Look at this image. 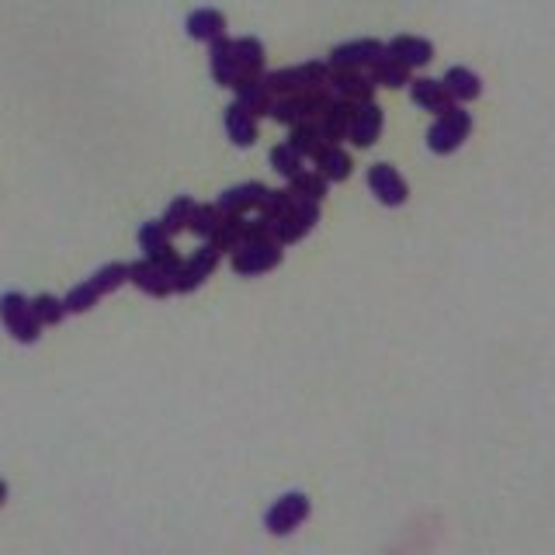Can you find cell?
Wrapping results in <instances>:
<instances>
[{"mask_svg": "<svg viewBox=\"0 0 555 555\" xmlns=\"http://www.w3.org/2000/svg\"><path fill=\"white\" fill-rule=\"evenodd\" d=\"M125 281H129V264H122V261L105 264V268H98L91 278L80 281V285H73L70 292L63 295L66 313H87V309L98 306V299H105L108 292L122 288Z\"/></svg>", "mask_w": 555, "mask_h": 555, "instance_id": "obj_1", "label": "cell"}, {"mask_svg": "<svg viewBox=\"0 0 555 555\" xmlns=\"http://www.w3.org/2000/svg\"><path fill=\"white\" fill-rule=\"evenodd\" d=\"M330 63L327 59H306L299 66H281V70L264 73V84L275 98H285V94H299L309 91V87H323L330 84Z\"/></svg>", "mask_w": 555, "mask_h": 555, "instance_id": "obj_2", "label": "cell"}, {"mask_svg": "<svg viewBox=\"0 0 555 555\" xmlns=\"http://www.w3.org/2000/svg\"><path fill=\"white\" fill-rule=\"evenodd\" d=\"M0 323L18 344H35L42 337V323L32 309V299H25L21 292L0 295Z\"/></svg>", "mask_w": 555, "mask_h": 555, "instance_id": "obj_3", "label": "cell"}, {"mask_svg": "<svg viewBox=\"0 0 555 555\" xmlns=\"http://www.w3.org/2000/svg\"><path fill=\"white\" fill-rule=\"evenodd\" d=\"M469 132H472V115L462 105H451L448 111H441V115L434 118L431 129H427V146H431L434 153H455L458 146L469 139Z\"/></svg>", "mask_w": 555, "mask_h": 555, "instance_id": "obj_4", "label": "cell"}, {"mask_svg": "<svg viewBox=\"0 0 555 555\" xmlns=\"http://www.w3.org/2000/svg\"><path fill=\"white\" fill-rule=\"evenodd\" d=\"M229 264L240 278H254L264 275V271L278 268L281 264V243L278 240H264V243H240V247L229 254Z\"/></svg>", "mask_w": 555, "mask_h": 555, "instance_id": "obj_5", "label": "cell"}, {"mask_svg": "<svg viewBox=\"0 0 555 555\" xmlns=\"http://www.w3.org/2000/svg\"><path fill=\"white\" fill-rule=\"evenodd\" d=\"M219 261H222V250L216 247V243L205 240L202 247L195 250V254L184 257L181 271H177V278H174V292L184 295V292H195V288H202L205 278H212V271L219 268Z\"/></svg>", "mask_w": 555, "mask_h": 555, "instance_id": "obj_6", "label": "cell"}, {"mask_svg": "<svg viewBox=\"0 0 555 555\" xmlns=\"http://www.w3.org/2000/svg\"><path fill=\"white\" fill-rule=\"evenodd\" d=\"M306 517H309L306 493H285V497H278L268 507V514H264V528H268L271 535L285 538V535H292L295 528H302Z\"/></svg>", "mask_w": 555, "mask_h": 555, "instance_id": "obj_7", "label": "cell"}, {"mask_svg": "<svg viewBox=\"0 0 555 555\" xmlns=\"http://www.w3.org/2000/svg\"><path fill=\"white\" fill-rule=\"evenodd\" d=\"M320 222V202H306V198H295L292 195V205H288V212L275 222V236L278 243L285 247V243H299L309 236V229Z\"/></svg>", "mask_w": 555, "mask_h": 555, "instance_id": "obj_8", "label": "cell"}, {"mask_svg": "<svg viewBox=\"0 0 555 555\" xmlns=\"http://www.w3.org/2000/svg\"><path fill=\"white\" fill-rule=\"evenodd\" d=\"M382 53H386V42H379V39H351V42H340V46H333L330 56H327V63H330V70H365V66H372Z\"/></svg>", "mask_w": 555, "mask_h": 555, "instance_id": "obj_9", "label": "cell"}, {"mask_svg": "<svg viewBox=\"0 0 555 555\" xmlns=\"http://www.w3.org/2000/svg\"><path fill=\"white\" fill-rule=\"evenodd\" d=\"M368 188H372V195L379 198L382 205H389V209H396V205H403L406 198H410V188H406L403 174L392 164L368 167Z\"/></svg>", "mask_w": 555, "mask_h": 555, "instance_id": "obj_10", "label": "cell"}, {"mask_svg": "<svg viewBox=\"0 0 555 555\" xmlns=\"http://www.w3.org/2000/svg\"><path fill=\"white\" fill-rule=\"evenodd\" d=\"M330 87L340 101H351V105H368L375 101V80L368 77L365 70H333L330 73Z\"/></svg>", "mask_w": 555, "mask_h": 555, "instance_id": "obj_11", "label": "cell"}, {"mask_svg": "<svg viewBox=\"0 0 555 555\" xmlns=\"http://www.w3.org/2000/svg\"><path fill=\"white\" fill-rule=\"evenodd\" d=\"M129 281L143 295H150V299H167V295H174V278H170L167 271H160L150 257L129 264Z\"/></svg>", "mask_w": 555, "mask_h": 555, "instance_id": "obj_12", "label": "cell"}, {"mask_svg": "<svg viewBox=\"0 0 555 555\" xmlns=\"http://www.w3.org/2000/svg\"><path fill=\"white\" fill-rule=\"evenodd\" d=\"M264 195H268V184L261 181H243V184H233V188H226L219 195V209L229 212V216H247L250 209H261Z\"/></svg>", "mask_w": 555, "mask_h": 555, "instance_id": "obj_13", "label": "cell"}, {"mask_svg": "<svg viewBox=\"0 0 555 555\" xmlns=\"http://www.w3.org/2000/svg\"><path fill=\"white\" fill-rule=\"evenodd\" d=\"M209 70H212V80L222 87H233L240 80V63H236L233 39L222 35V39L209 42Z\"/></svg>", "mask_w": 555, "mask_h": 555, "instance_id": "obj_14", "label": "cell"}, {"mask_svg": "<svg viewBox=\"0 0 555 555\" xmlns=\"http://www.w3.org/2000/svg\"><path fill=\"white\" fill-rule=\"evenodd\" d=\"M410 98H413V105H420L424 111H434V115H441V111H448L455 105V98L448 94L444 80H434V77H413Z\"/></svg>", "mask_w": 555, "mask_h": 555, "instance_id": "obj_15", "label": "cell"}, {"mask_svg": "<svg viewBox=\"0 0 555 555\" xmlns=\"http://www.w3.org/2000/svg\"><path fill=\"white\" fill-rule=\"evenodd\" d=\"M382 125H386V115H382V108L375 105V101H368V105H358V111H354V122H351V143L354 146H372L375 139L382 136Z\"/></svg>", "mask_w": 555, "mask_h": 555, "instance_id": "obj_16", "label": "cell"}, {"mask_svg": "<svg viewBox=\"0 0 555 555\" xmlns=\"http://www.w3.org/2000/svg\"><path fill=\"white\" fill-rule=\"evenodd\" d=\"M354 111H358V105H351V101H333V105L323 111L320 118H316V125H320L323 139L327 143H340V139L351 136V122H354Z\"/></svg>", "mask_w": 555, "mask_h": 555, "instance_id": "obj_17", "label": "cell"}, {"mask_svg": "<svg viewBox=\"0 0 555 555\" xmlns=\"http://www.w3.org/2000/svg\"><path fill=\"white\" fill-rule=\"evenodd\" d=\"M236 91V101H240L243 108H250L257 118L261 115H271V108H275V94L268 91V84H264V77H240L233 84Z\"/></svg>", "mask_w": 555, "mask_h": 555, "instance_id": "obj_18", "label": "cell"}, {"mask_svg": "<svg viewBox=\"0 0 555 555\" xmlns=\"http://www.w3.org/2000/svg\"><path fill=\"white\" fill-rule=\"evenodd\" d=\"M386 53H392L399 63L410 66V70H417V66L434 59V46L427 39H420V35H396V39L386 42Z\"/></svg>", "mask_w": 555, "mask_h": 555, "instance_id": "obj_19", "label": "cell"}, {"mask_svg": "<svg viewBox=\"0 0 555 555\" xmlns=\"http://www.w3.org/2000/svg\"><path fill=\"white\" fill-rule=\"evenodd\" d=\"M184 28H188L191 39L216 42L226 35V18H222V11H216V7H195L188 14V21H184Z\"/></svg>", "mask_w": 555, "mask_h": 555, "instance_id": "obj_20", "label": "cell"}, {"mask_svg": "<svg viewBox=\"0 0 555 555\" xmlns=\"http://www.w3.org/2000/svg\"><path fill=\"white\" fill-rule=\"evenodd\" d=\"M222 125H226V136L233 139L236 146H250L257 139V115L250 108H243L240 101H233V105L226 108Z\"/></svg>", "mask_w": 555, "mask_h": 555, "instance_id": "obj_21", "label": "cell"}, {"mask_svg": "<svg viewBox=\"0 0 555 555\" xmlns=\"http://www.w3.org/2000/svg\"><path fill=\"white\" fill-rule=\"evenodd\" d=\"M313 164H316V170H320L323 177H327V181H347V177H351V170H354L351 153H347L340 143L323 146V150L313 157Z\"/></svg>", "mask_w": 555, "mask_h": 555, "instance_id": "obj_22", "label": "cell"}, {"mask_svg": "<svg viewBox=\"0 0 555 555\" xmlns=\"http://www.w3.org/2000/svg\"><path fill=\"white\" fill-rule=\"evenodd\" d=\"M236 63H240V77H264V66H268V53H264V42L254 35H243L233 39Z\"/></svg>", "mask_w": 555, "mask_h": 555, "instance_id": "obj_23", "label": "cell"}, {"mask_svg": "<svg viewBox=\"0 0 555 555\" xmlns=\"http://www.w3.org/2000/svg\"><path fill=\"white\" fill-rule=\"evenodd\" d=\"M441 80H444V87H448L451 98H455V105H462V101H476L479 94H483V80H479L469 66H451Z\"/></svg>", "mask_w": 555, "mask_h": 555, "instance_id": "obj_24", "label": "cell"}, {"mask_svg": "<svg viewBox=\"0 0 555 555\" xmlns=\"http://www.w3.org/2000/svg\"><path fill=\"white\" fill-rule=\"evenodd\" d=\"M368 77L382 87H406L413 80V70L406 63H399L392 53H382L372 66H368Z\"/></svg>", "mask_w": 555, "mask_h": 555, "instance_id": "obj_25", "label": "cell"}, {"mask_svg": "<svg viewBox=\"0 0 555 555\" xmlns=\"http://www.w3.org/2000/svg\"><path fill=\"white\" fill-rule=\"evenodd\" d=\"M292 150H299L302 157H309L313 160L316 153L327 146V139H323V132H320V125H316V118L313 122H299V125H292V132H288V139H285Z\"/></svg>", "mask_w": 555, "mask_h": 555, "instance_id": "obj_26", "label": "cell"}, {"mask_svg": "<svg viewBox=\"0 0 555 555\" xmlns=\"http://www.w3.org/2000/svg\"><path fill=\"white\" fill-rule=\"evenodd\" d=\"M327 188H330V181L320 170H302V174H295L292 181H288V191H292L295 198H306V202H323V198H327Z\"/></svg>", "mask_w": 555, "mask_h": 555, "instance_id": "obj_27", "label": "cell"}, {"mask_svg": "<svg viewBox=\"0 0 555 555\" xmlns=\"http://www.w3.org/2000/svg\"><path fill=\"white\" fill-rule=\"evenodd\" d=\"M271 118L281 125H299V122H313L309 118V108H306V98H302V91L299 94H285V98H275V108H271Z\"/></svg>", "mask_w": 555, "mask_h": 555, "instance_id": "obj_28", "label": "cell"}, {"mask_svg": "<svg viewBox=\"0 0 555 555\" xmlns=\"http://www.w3.org/2000/svg\"><path fill=\"white\" fill-rule=\"evenodd\" d=\"M195 209H198L195 198H191V195H177L174 202L167 205V212H164V219H160V222H164V229H167L170 236L184 233V229L191 226V216H195Z\"/></svg>", "mask_w": 555, "mask_h": 555, "instance_id": "obj_29", "label": "cell"}, {"mask_svg": "<svg viewBox=\"0 0 555 555\" xmlns=\"http://www.w3.org/2000/svg\"><path fill=\"white\" fill-rule=\"evenodd\" d=\"M243 229H247V216H229V212H226L209 243H216L222 254H233V250L243 243Z\"/></svg>", "mask_w": 555, "mask_h": 555, "instance_id": "obj_30", "label": "cell"}, {"mask_svg": "<svg viewBox=\"0 0 555 555\" xmlns=\"http://www.w3.org/2000/svg\"><path fill=\"white\" fill-rule=\"evenodd\" d=\"M136 240H139V250H143L146 257H160L164 250L174 247V243H170V233L164 229V222H160V219L143 222V226H139Z\"/></svg>", "mask_w": 555, "mask_h": 555, "instance_id": "obj_31", "label": "cell"}, {"mask_svg": "<svg viewBox=\"0 0 555 555\" xmlns=\"http://www.w3.org/2000/svg\"><path fill=\"white\" fill-rule=\"evenodd\" d=\"M268 160H271V167H275L278 174L285 177V181H292L295 174H302V170H306V167H302V160H306V157H302L299 150H292V146H288V143L271 146Z\"/></svg>", "mask_w": 555, "mask_h": 555, "instance_id": "obj_32", "label": "cell"}, {"mask_svg": "<svg viewBox=\"0 0 555 555\" xmlns=\"http://www.w3.org/2000/svg\"><path fill=\"white\" fill-rule=\"evenodd\" d=\"M222 216H226V212L219 209V205H198L195 209V216H191V233L198 236V240H212V233H216L219 229V222H222Z\"/></svg>", "mask_w": 555, "mask_h": 555, "instance_id": "obj_33", "label": "cell"}, {"mask_svg": "<svg viewBox=\"0 0 555 555\" xmlns=\"http://www.w3.org/2000/svg\"><path fill=\"white\" fill-rule=\"evenodd\" d=\"M32 309H35V316H39V323L42 327H59V323L66 320V306H63V299H56V295H35L32 299Z\"/></svg>", "mask_w": 555, "mask_h": 555, "instance_id": "obj_34", "label": "cell"}, {"mask_svg": "<svg viewBox=\"0 0 555 555\" xmlns=\"http://www.w3.org/2000/svg\"><path fill=\"white\" fill-rule=\"evenodd\" d=\"M288 205H292V191L288 188H268V195H264V202H261V209L257 212H261L264 219L278 222L288 212Z\"/></svg>", "mask_w": 555, "mask_h": 555, "instance_id": "obj_35", "label": "cell"}, {"mask_svg": "<svg viewBox=\"0 0 555 555\" xmlns=\"http://www.w3.org/2000/svg\"><path fill=\"white\" fill-rule=\"evenodd\" d=\"M264 240H278L275 236V222L257 216V219H247V229H243V243H264Z\"/></svg>", "mask_w": 555, "mask_h": 555, "instance_id": "obj_36", "label": "cell"}, {"mask_svg": "<svg viewBox=\"0 0 555 555\" xmlns=\"http://www.w3.org/2000/svg\"><path fill=\"white\" fill-rule=\"evenodd\" d=\"M4 500H7V483L0 479V503H4Z\"/></svg>", "mask_w": 555, "mask_h": 555, "instance_id": "obj_37", "label": "cell"}]
</instances>
